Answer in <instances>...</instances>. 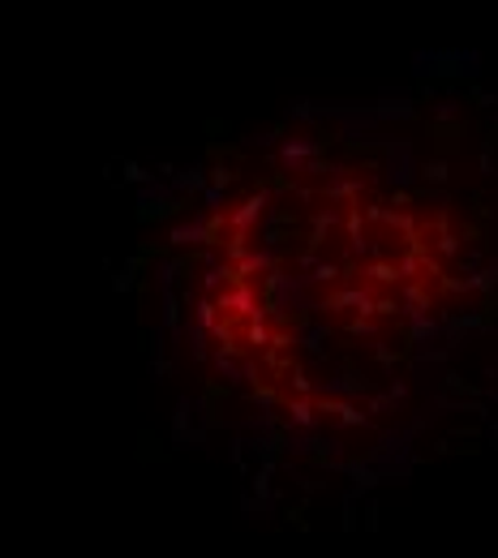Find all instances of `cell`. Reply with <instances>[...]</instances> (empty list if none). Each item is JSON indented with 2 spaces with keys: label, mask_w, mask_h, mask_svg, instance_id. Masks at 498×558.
Returning a JSON list of instances; mask_svg holds the SVG:
<instances>
[]
</instances>
